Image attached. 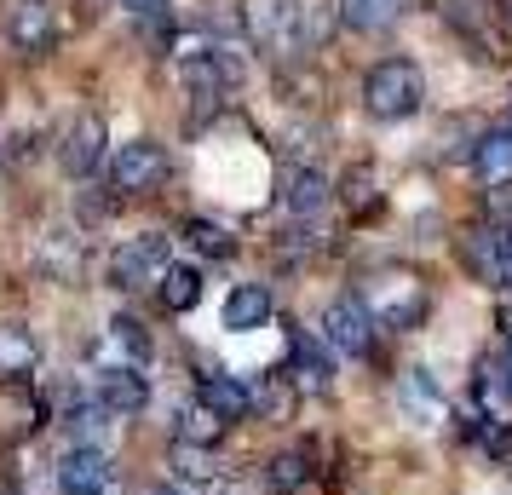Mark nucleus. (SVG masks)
Listing matches in <instances>:
<instances>
[{
    "label": "nucleus",
    "mask_w": 512,
    "mask_h": 495,
    "mask_svg": "<svg viewBox=\"0 0 512 495\" xmlns=\"http://www.w3.org/2000/svg\"><path fill=\"white\" fill-rule=\"evenodd\" d=\"M489 219H501V231H512V185L489 190Z\"/></svg>",
    "instance_id": "obj_25"
},
{
    "label": "nucleus",
    "mask_w": 512,
    "mask_h": 495,
    "mask_svg": "<svg viewBox=\"0 0 512 495\" xmlns=\"http://www.w3.org/2000/svg\"><path fill=\"white\" fill-rule=\"evenodd\" d=\"M501 334H507V340H512V300H507V306H501Z\"/></svg>",
    "instance_id": "obj_26"
},
{
    "label": "nucleus",
    "mask_w": 512,
    "mask_h": 495,
    "mask_svg": "<svg viewBox=\"0 0 512 495\" xmlns=\"http://www.w3.org/2000/svg\"><path fill=\"white\" fill-rule=\"evenodd\" d=\"M472 265L478 277L495 288H512V231H484L472 242Z\"/></svg>",
    "instance_id": "obj_16"
},
{
    "label": "nucleus",
    "mask_w": 512,
    "mask_h": 495,
    "mask_svg": "<svg viewBox=\"0 0 512 495\" xmlns=\"http://www.w3.org/2000/svg\"><path fill=\"white\" fill-rule=\"evenodd\" d=\"M41 363V340L24 323H0V380H24Z\"/></svg>",
    "instance_id": "obj_15"
},
{
    "label": "nucleus",
    "mask_w": 512,
    "mask_h": 495,
    "mask_svg": "<svg viewBox=\"0 0 512 495\" xmlns=\"http://www.w3.org/2000/svg\"><path fill=\"white\" fill-rule=\"evenodd\" d=\"M58 162H64L70 179H93L98 173V162H104V121H98L93 110H81V116L70 121V133L58 144Z\"/></svg>",
    "instance_id": "obj_8"
},
{
    "label": "nucleus",
    "mask_w": 512,
    "mask_h": 495,
    "mask_svg": "<svg viewBox=\"0 0 512 495\" xmlns=\"http://www.w3.org/2000/svg\"><path fill=\"white\" fill-rule=\"evenodd\" d=\"M196 403H202V409H213L225 426H236V421H248L254 392H248L236 375H202V380H196Z\"/></svg>",
    "instance_id": "obj_12"
},
{
    "label": "nucleus",
    "mask_w": 512,
    "mask_h": 495,
    "mask_svg": "<svg viewBox=\"0 0 512 495\" xmlns=\"http://www.w3.org/2000/svg\"><path fill=\"white\" fill-rule=\"evenodd\" d=\"M403 403H415L426 421H438V415H443V392L432 386L426 369H409V380H403Z\"/></svg>",
    "instance_id": "obj_24"
},
{
    "label": "nucleus",
    "mask_w": 512,
    "mask_h": 495,
    "mask_svg": "<svg viewBox=\"0 0 512 495\" xmlns=\"http://www.w3.org/2000/svg\"><path fill=\"white\" fill-rule=\"evenodd\" d=\"M162 271H167V242L156 231L127 236L110 254V283L116 288H150V283H162Z\"/></svg>",
    "instance_id": "obj_4"
},
{
    "label": "nucleus",
    "mask_w": 512,
    "mask_h": 495,
    "mask_svg": "<svg viewBox=\"0 0 512 495\" xmlns=\"http://www.w3.org/2000/svg\"><path fill=\"white\" fill-rule=\"evenodd\" d=\"M507 380H512V357H507Z\"/></svg>",
    "instance_id": "obj_29"
},
{
    "label": "nucleus",
    "mask_w": 512,
    "mask_h": 495,
    "mask_svg": "<svg viewBox=\"0 0 512 495\" xmlns=\"http://www.w3.org/2000/svg\"><path fill=\"white\" fill-rule=\"evenodd\" d=\"M288 375H294V386H300V392H323L334 369H328V357L300 334V340H294V369H288Z\"/></svg>",
    "instance_id": "obj_22"
},
{
    "label": "nucleus",
    "mask_w": 512,
    "mask_h": 495,
    "mask_svg": "<svg viewBox=\"0 0 512 495\" xmlns=\"http://www.w3.org/2000/svg\"><path fill=\"white\" fill-rule=\"evenodd\" d=\"M397 12H403V0H340V18H346V29H363V35L397 24Z\"/></svg>",
    "instance_id": "obj_20"
},
{
    "label": "nucleus",
    "mask_w": 512,
    "mask_h": 495,
    "mask_svg": "<svg viewBox=\"0 0 512 495\" xmlns=\"http://www.w3.org/2000/svg\"><path fill=\"white\" fill-rule=\"evenodd\" d=\"M110 490V461L98 444H75L58 461V495H104Z\"/></svg>",
    "instance_id": "obj_9"
},
{
    "label": "nucleus",
    "mask_w": 512,
    "mask_h": 495,
    "mask_svg": "<svg viewBox=\"0 0 512 495\" xmlns=\"http://www.w3.org/2000/svg\"><path fill=\"white\" fill-rule=\"evenodd\" d=\"M202 300V271L196 265H167L162 271V306L167 311H196Z\"/></svg>",
    "instance_id": "obj_18"
},
{
    "label": "nucleus",
    "mask_w": 512,
    "mask_h": 495,
    "mask_svg": "<svg viewBox=\"0 0 512 495\" xmlns=\"http://www.w3.org/2000/svg\"><path fill=\"white\" fill-rule=\"evenodd\" d=\"M167 173H173V162H167V150L156 139H133L110 156V185L121 196H150V190L167 185Z\"/></svg>",
    "instance_id": "obj_3"
},
{
    "label": "nucleus",
    "mask_w": 512,
    "mask_h": 495,
    "mask_svg": "<svg viewBox=\"0 0 512 495\" xmlns=\"http://www.w3.org/2000/svg\"><path fill=\"white\" fill-rule=\"evenodd\" d=\"M144 403H150L144 369H104V375H98V409H104V415H139Z\"/></svg>",
    "instance_id": "obj_11"
},
{
    "label": "nucleus",
    "mask_w": 512,
    "mask_h": 495,
    "mask_svg": "<svg viewBox=\"0 0 512 495\" xmlns=\"http://www.w3.org/2000/svg\"><path fill=\"white\" fill-rule=\"evenodd\" d=\"M323 340L334 346V352L363 357V352L374 346V317H369V306H363L357 294H346V300H334V306L323 311Z\"/></svg>",
    "instance_id": "obj_7"
},
{
    "label": "nucleus",
    "mask_w": 512,
    "mask_h": 495,
    "mask_svg": "<svg viewBox=\"0 0 512 495\" xmlns=\"http://www.w3.org/2000/svg\"><path fill=\"white\" fill-rule=\"evenodd\" d=\"M357 300L386 329H415L420 317H426V306H432V294H426V283H420L415 271H374V277H363Z\"/></svg>",
    "instance_id": "obj_2"
},
{
    "label": "nucleus",
    "mask_w": 512,
    "mask_h": 495,
    "mask_svg": "<svg viewBox=\"0 0 512 495\" xmlns=\"http://www.w3.org/2000/svg\"><path fill=\"white\" fill-rule=\"evenodd\" d=\"M271 288L265 283H236L231 294H225V329H236V334H248V329H259V323H271Z\"/></svg>",
    "instance_id": "obj_14"
},
{
    "label": "nucleus",
    "mask_w": 512,
    "mask_h": 495,
    "mask_svg": "<svg viewBox=\"0 0 512 495\" xmlns=\"http://www.w3.org/2000/svg\"><path fill=\"white\" fill-rule=\"evenodd\" d=\"M225 432H231V426L219 421L213 409H202V403H196V409H185V415H179V444L213 449V444H219V438H225Z\"/></svg>",
    "instance_id": "obj_23"
},
{
    "label": "nucleus",
    "mask_w": 512,
    "mask_h": 495,
    "mask_svg": "<svg viewBox=\"0 0 512 495\" xmlns=\"http://www.w3.org/2000/svg\"><path fill=\"white\" fill-rule=\"evenodd\" d=\"M472 173H478L489 190L512 185V127H489L484 139L472 144Z\"/></svg>",
    "instance_id": "obj_13"
},
{
    "label": "nucleus",
    "mask_w": 512,
    "mask_h": 495,
    "mask_svg": "<svg viewBox=\"0 0 512 495\" xmlns=\"http://www.w3.org/2000/svg\"><path fill=\"white\" fill-rule=\"evenodd\" d=\"M311 478V455L305 449H288V455H277L271 467H265V490L271 495H294Z\"/></svg>",
    "instance_id": "obj_21"
},
{
    "label": "nucleus",
    "mask_w": 512,
    "mask_h": 495,
    "mask_svg": "<svg viewBox=\"0 0 512 495\" xmlns=\"http://www.w3.org/2000/svg\"><path fill=\"white\" fill-rule=\"evenodd\" d=\"M282 202H288V213H317L328 202V179L317 173V167H294L288 173V190H282Z\"/></svg>",
    "instance_id": "obj_17"
},
{
    "label": "nucleus",
    "mask_w": 512,
    "mask_h": 495,
    "mask_svg": "<svg viewBox=\"0 0 512 495\" xmlns=\"http://www.w3.org/2000/svg\"><path fill=\"white\" fill-rule=\"evenodd\" d=\"M6 41L24 52V58H41L58 41V18H52V0H6Z\"/></svg>",
    "instance_id": "obj_6"
},
{
    "label": "nucleus",
    "mask_w": 512,
    "mask_h": 495,
    "mask_svg": "<svg viewBox=\"0 0 512 495\" xmlns=\"http://www.w3.org/2000/svg\"><path fill=\"white\" fill-rule=\"evenodd\" d=\"M185 242L202 254V260H231L236 254V236L219 225V219H185Z\"/></svg>",
    "instance_id": "obj_19"
},
{
    "label": "nucleus",
    "mask_w": 512,
    "mask_h": 495,
    "mask_svg": "<svg viewBox=\"0 0 512 495\" xmlns=\"http://www.w3.org/2000/svg\"><path fill=\"white\" fill-rule=\"evenodd\" d=\"M426 104V81L409 58H380L369 75H363V110L374 121H409Z\"/></svg>",
    "instance_id": "obj_1"
},
{
    "label": "nucleus",
    "mask_w": 512,
    "mask_h": 495,
    "mask_svg": "<svg viewBox=\"0 0 512 495\" xmlns=\"http://www.w3.org/2000/svg\"><path fill=\"white\" fill-rule=\"evenodd\" d=\"M242 24L259 47L294 52L300 47V6L294 0H242Z\"/></svg>",
    "instance_id": "obj_5"
},
{
    "label": "nucleus",
    "mask_w": 512,
    "mask_h": 495,
    "mask_svg": "<svg viewBox=\"0 0 512 495\" xmlns=\"http://www.w3.org/2000/svg\"><path fill=\"white\" fill-rule=\"evenodd\" d=\"M501 12H507V24H512V0H501Z\"/></svg>",
    "instance_id": "obj_28"
},
{
    "label": "nucleus",
    "mask_w": 512,
    "mask_h": 495,
    "mask_svg": "<svg viewBox=\"0 0 512 495\" xmlns=\"http://www.w3.org/2000/svg\"><path fill=\"white\" fill-rule=\"evenodd\" d=\"M144 357H150V334L133 317H116L104 329V340H98V363L104 369H144Z\"/></svg>",
    "instance_id": "obj_10"
},
{
    "label": "nucleus",
    "mask_w": 512,
    "mask_h": 495,
    "mask_svg": "<svg viewBox=\"0 0 512 495\" xmlns=\"http://www.w3.org/2000/svg\"><path fill=\"white\" fill-rule=\"evenodd\" d=\"M121 6H133V12H150V6H156V0H121Z\"/></svg>",
    "instance_id": "obj_27"
},
{
    "label": "nucleus",
    "mask_w": 512,
    "mask_h": 495,
    "mask_svg": "<svg viewBox=\"0 0 512 495\" xmlns=\"http://www.w3.org/2000/svg\"><path fill=\"white\" fill-rule=\"evenodd\" d=\"M156 495H179V490H156Z\"/></svg>",
    "instance_id": "obj_30"
}]
</instances>
